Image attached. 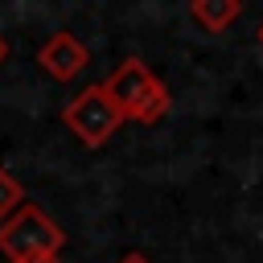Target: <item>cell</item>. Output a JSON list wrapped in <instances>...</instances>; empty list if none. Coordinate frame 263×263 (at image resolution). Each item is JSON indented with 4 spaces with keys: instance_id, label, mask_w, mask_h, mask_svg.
I'll return each instance as SVG.
<instances>
[{
    "instance_id": "cell-4",
    "label": "cell",
    "mask_w": 263,
    "mask_h": 263,
    "mask_svg": "<svg viewBox=\"0 0 263 263\" xmlns=\"http://www.w3.org/2000/svg\"><path fill=\"white\" fill-rule=\"evenodd\" d=\"M86 62H90V53H86V45H82L70 29L53 33V37L37 49V66H41L53 82H74V78L86 70Z\"/></svg>"
},
{
    "instance_id": "cell-6",
    "label": "cell",
    "mask_w": 263,
    "mask_h": 263,
    "mask_svg": "<svg viewBox=\"0 0 263 263\" xmlns=\"http://www.w3.org/2000/svg\"><path fill=\"white\" fill-rule=\"evenodd\" d=\"M21 205H25V185L0 164V222H8Z\"/></svg>"
},
{
    "instance_id": "cell-7",
    "label": "cell",
    "mask_w": 263,
    "mask_h": 263,
    "mask_svg": "<svg viewBox=\"0 0 263 263\" xmlns=\"http://www.w3.org/2000/svg\"><path fill=\"white\" fill-rule=\"evenodd\" d=\"M21 263H62V255H29V259H21Z\"/></svg>"
},
{
    "instance_id": "cell-2",
    "label": "cell",
    "mask_w": 263,
    "mask_h": 263,
    "mask_svg": "<svg viewBox=\"0 0 263 263\" xmlns=\"http://www.w3.org/2000/svg\"><path fill=\"white\" fill-rule=\"evenodd\" d=\"M66 230L33 201H25L8 222H0V255L21 263L29 255H62Z\"/></svg>"
},
{
    "instance_id": "cell-3",
    "label": "cell",
    "mask_w": 263,
    "mask_h": 263,
    "mask_svg": "<svg viewBox=\"0 0 263 263\" xmlns=\"http://www.w3.org/2000/svg\"><path fill=\"white\" fill-rule=\"evenodd\" d=\"M62 123L74 132V140L82 148H103L119 127H123V115L115 107V99L107 95L103 82H90L82 86L66 107H62Z\"/></svg>"
},
{
    "instance_id": "cell-1",
    "label": "cell",
    "mask_w": 263,
    "mask_h": 263,
    "mask_svg": "<svg viewBox=\"0 0 263 263\" xmlns=\"http://www.w3.org/2000/svg\"><path fill=\"white\" fill-rule=\"evenodd\" d=\"M103 86H107V95L115 99V107H119L123 119L156 123V119H164V111H168V86H164L140 58L119 62L115 74L103 78Z\"/></svg>"
},
{
    "instance_id": "cell-10",
    "label": "cell",
    "mask_w": 263,
    "mask_h": 263,
    "mask_svg": "<svg viewBox=\"0 0 263 263\" xmlns=\"http://www.w3.org/2000/svg\"><path fill=\"white\" fill-rule=\"evenodd\" d=\"M259 45H263V25H259Z\"/></svg>"
},
{
    "instance_id": "cell-9",
    "label": "cell",
    "mask_w": 263,
    "mask_h": 263,
    "mask_svg": "<svg viewBox=\"0 0 263 263\" xmlns=\"http://www.w3.org/2000/svg\"><path fill=\"white\" fill-rule=\"evenodd\" d=\"M4 53H8V45H4V37H0V62H4Z\"/></svg>"
},
{
    "instance_id": "cell-5",
    "label": "cell",
    "mask_w": 263,
    "mask_h": 263,
    "mask_svg": "<svg viewBox=\"0 0 263 263\" xmlns=\"http://www.w3.org/2000/svg\"><path fill=\"white\" fill-rule=\"evenodd\" d=\"M242 4L238 0H189V16L205 29V33H226L238 21Z\"/></svg>"
},
{
    "instance_id": "cell-8",
    "label": "cell",
    "mask_w": 263,
    "mask_h": 263,
    "mask_svg": "<svg viewBox=\"0 0 263 263\" xmlns=\"http://www.w3.org/2000/svg\"><path fill=\"white\" fill-rule=\"evenodd\" d=\"M119 263H152V259H148V255H144V251H127V255H123V259H119Z\"/></svg>"
}]
</instances>
